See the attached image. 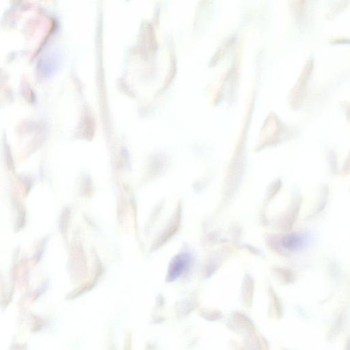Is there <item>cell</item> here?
Returning a JSON list of instances; mask_svg holds the SVG:
<instances>
[{
  "mask_svg": "<svg viewBox=\"0 0 350 350\" xmlns=\"http://www.w3.org/2000/svg\"><path fill=\"white\" fill-rule=\"evenodd\" d=\"M303 244H304V238H302L299 235H289L283 240L284 246L289 249L299 248Z\"/></svg>",
  "mask_w": 350,
  "mask_h": 350,
  "instance_id": "7a4b0ae2",
  "label": "cell"
},
{
  "mask_svg": "<svg viewBox=\"0 0 350 350\" xmlns=\"http://www.w3.org/2000/svg\"><path fill=\"white\" fill-rule=\"evenodd\" d=\"M189 257L187 255H181L177 257L176 259L172 261L170 266V277L174 278L180 275L183 271L187 268L189 265Z\"/></svg>",
  "mask_w": 350,
  "mask_h": 350,
  "instance_id": "6da1fadb",
  "label": "cell"
}]
</instances>
